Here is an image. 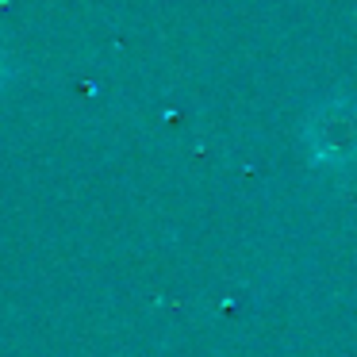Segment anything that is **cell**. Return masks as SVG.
I'll list each match as a JSON object with an SVG mask.
<instances>
[{"label": "cell", "instance_id": "1", "mask_svg": "<svg viewBox=\"0 0 357 357\" xmlns=\"http://www.w3.org/2000/svg\"><path fill=\"white\" fill-rule=\"evenodd\" d=\"M315 150L323 158H354L357 154V108L331 104L315 116Z\"/></svg>", "mask_w": 357, "mask_h": 357}, {"label": "cell", "instance_id": "2", "mask_svg": "<svg viewBox=\"0 0 357 357\" xmlns=\"http://www.w3.org/2000/svg\"><path fill=\"white\" fill-rule=\"evenodd\" d=\"M4 77H8V58L0 54V85H4Z\"/></svg>", "mask_w": 357, "mask_h": 357}]
</instances>
